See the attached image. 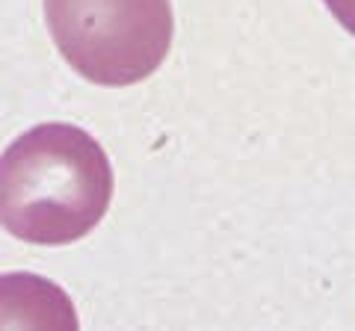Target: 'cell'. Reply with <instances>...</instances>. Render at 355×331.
Returning <instances> with one entry per match:
<instances>
[{
  "label": "cell",
  "instance_id": "1",
  "mask_svg": "<svg viewBox=\"0 0 355 331\" xmlns=\"http://www.w3.org/2000/svg\"><path fill=\"white\" fill-rule=\"evenodd\" d=\"M113 169L83 127L48 121L21 134L0 163L6 234L36 246H69L110 211Z\"/></svg>",
  "mask_w": 355,
  "mask_h": 331
},
{
  "label": "cell",
  "instance_id": "2",
  "mask_svg": "<svg viewBox=\"0 0 355 331\" xmlns=\"http://www.w3.org/2000/svg\"><path fill=\"white\" fill-rule=\"evenodd\" d=\"M51 39L71 69L98 86H133L172 48V0H44Z\"/></svg>",
  "mask_w": 355,
  "mask_h": 331
},
{
  "label": "cell",
  "instance_id": "3",
  "mask_svg": "<svg viewBox=\"0 0 355 331\" xmlns=\"http://www.w3.org/2000/svg\"><path fill=\"white\" fill-rule=\"evenodd\" d=\"M323 3L329 6V12L343 24V30L355 36V0H323Z\"/></svg>",
  "mask_w": 355,
  "mask_h": 331
}]
</instances>
